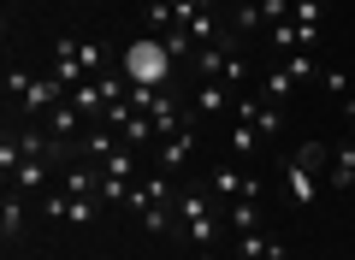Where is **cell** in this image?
<instances>
[{
  "label": "cell",
  "instance_id": "obj_1",
  "mask_svg": "<svg viewBox=\"0 0 355 260\" xmlns=\"http://www.w3.org/2000/svg\"><path fill=\"white\" fill-rule=\"evenodd\" d=\"M107 71V48L101 42H89V36H60L53 42V77H60L65 89L89 83V77H101Z\"/></svg>",
  "mask_w": 355,
  "mask_h": 260
},
{
  "label": "cell",
  "instance_id": "obj_2",
  "mask_svg": "<svg viewBox=\"0 0 355 260\" xmlns=\"http://www.w3.org/2000/svg\"><path fill=\"white\" fill-rule=\"evenodd\" d=\"M172 48H166L160 36H137L125 53H119V71L130 77V83H148V89H160V83H172Z\"/></svg>",
  "mask_w": 355,
  "mask_h": 260
},
{
  "label": "cell",
  "instance_id": "obj_3",
  "mask_svg": "<svg viewBox=\"0 0 355 260\" xmlns=\"http://www.w3.org/2000/svg\"><path fill=\"white\" fill-rule=\"evenodd\" d=\"M65 95H71V89H65V83H60L53 71H48V77H30V71H6V101H18V112H24L30 124H36V119H48V112L60 107Z\"/></svg>",
  "mask_w": 355,
  "mask_h": 260
},
{
  "label": "cell",
  "instance_id": "obj_4",
  "mask_svg": "<svg viewBox=\"0 0 355 260\" xmlns=\"http://www.w3.org/2000/svg\"><path fill=\"white\" fill-rule=\"evenodd\" d=\"M172 213H178V231L190 236L196 248H214V236H219V201L207 196V189H178Z\"/></svg>",
  "mask_w": 355,
  "mask_h": 260
},
{
  "label": "cell",
  "instance_id": "obj_5",
  "mask_svg": "<svg viewBox=\"0 0 355 260\" xmlns=\"http://www.w3.org/2000/svg\"><path fill=\"white\" fill-rule=\"evenodd\" d=\"M207 196H214L219 207H231V201H243V196L261 201V177H249L237 160H219L214 172H207Z\"/></svg>",
  "mask_w": 355,
  "mask_h": 260
},
{
  "label": "cell",
  "instance_id": "obj_6",
  "mask_svg": "<svg viewBox=\"0 0 355 260\" xmlns=\"http://www.w3.org/2000/svg\"><path fill=\"white\" fill-rule=\"evenodd\" d=\"M101 207H107L101 196H65V189L42 196V213H48V219H60V225H89V219H95Z\"/></svg>",
  "mask_w": 355,
  "mask_h": 260
},
{
  "label": "cell",
  "instance_id": "obj_7",
  "mask_svg": "<svg viewBox=\"0 0 355 260\" xmlns=\"http://www.w3.org/2000/svg\"><path fill=\"white\" fill-rule=\"evenodd\" d=\"M237 124L272 137V130H284V107H279V101H266V95H237Z\"/></svg>",
  "mask_w": 355,
  "mask_h": 260
},
{
  "label": "cell",
  "instance_id": "obj_8",
  "mask_svg": "<svg viewBox=\"0 0 355 260\" xmlns=\"http://www.w3.org/2000/svg\"><path fill=\"white\" fill-rule=\"evenodd\" d=\"M320 184H326V177H320V166H308L302 154L284 166V189H291V201H296L302 213H308V207H320Z\"/></svg>",
  "mask_w": 355,
  "mask_h": 260
},
{
  "label": "cell",
  "instance_id": "obj_9",
  "mask_svg": "<svg viewBox=\"0 0 355 260\" xmlns=\"http://www.w3.org/2000/svg\"><path fill=\"white\" fill-rule=\"evenodd\" d=\"M196 137H202L196 124H178L172 137H160V148H154V166H160V172H184V166H190V154H196Z\"/></svg>",
  "mask_w": 355,
  "mask_h": 260
},
{
  "label": "cell",
  "instance_id": "obj_10",
  "mask_svg": "<svg viewBox=\"0 0 355 260\" xmlns=\"http://www.w3.org/2000/svg\"><path fill=\"white\" fill-rule=\"evenodd\" d=\"M237 254L243 260H291V248L272 231H237Z\"/></svg>",
  "mask_w": 355,
  "mask_h": 260
},
{
  "label": "cell",
  "instance_id": "obj_11",
  "mask_svg": "<svg viewBox=\"0 0 355 260\" xmlns=\"http://www.w3.org/2000/svg\"><path fill=\"white\" fill-rule=\"evenodd\" d=\"M101 184H107L101 166H83V160L60 166V189H65V196H101Z\"/></svg>",
  "mask_w": 355,
  "mask_h": 260
},
{
  "label": "cell",
  "instance_id": "obj_12",
  "mask_svg": "<svg viewBox=\"0 0 355 260\" xmlns=\"http://www.w3.org/2000/svg\"><path fill=\"white\" fill-rule=\"evenodd\" d=\"M326 184H331V189H355V142H343V148L331 154V166H326Z\"/></svg>",
  "mask_w": 355,
  "mask_h": 260
},
{
  "label": "cell",
  "instance_id": "obj_13",
  "mask_svg": "<svg viewBox=\"0 0 355 260\" xmlns=\"http://www.w3.org/2000/svg\"><path fill=\"white\" fill-rule=\"evenodd\" d=\"M101 172L119 177V184H137V148H130V142H119V148L101 160Z\"/></svg>",
  "mask_w": 355,
  "mask_h": 260
},
{
  "label": "cell",
  "instance_id": "obj_14",
  "mask_svg": "<svg viewBox=\"0 0 355 260\" xmlns=\"http://www.w3.org/2000/svg\"><path fill=\"white\" fill-rule=\"evenodd\" d=\"M225 112H231V89H225V83H202L196 119H225Z\"/></svg>",
  "mask_w": 355,
  "mask_h": 260
},
{
  "label": "cell",
  "instance_id": "obj_15",
  "mask_svg": "<svg viewBox=\"0 0 355 260\" xmlns=\"http://www.w3.org/2000/svg\"><path fill=\"white\" fill-rule=\"evenodd\" d=\"M48 177H53V160H24L12 172V184L24 189V196H36V189H48Z\"/></svg>",
  "mask_w": 355,
  "mask_h": 260
},
{
  "label": "cell",
  "instance_id": "obj_16",
  "mask_svg": "<svg viewBox=\"0 0 355 260\" xmlns=\"http://www.w3.org/2000/svg\"><path fill=\"white\" fill-rule=\"evenodd\" d=\"M24 219H30V207L6 189V207H0V236H6V243H18V236H24Z\"/></svg>",
  "mask_w": 355,
  "mask_h": 260
},
{
  "label": "cell",
  "instance_id": "obj_17",
  "mask_svg": "<svg viewBox=\"0 0 355 260\" xmlns=\"http://www.w3.org/2000/svg\"><path fill=\"white\" fill-rule=\"evenodd\" d=\"M225 225H237V231H261V201H254V196H243V201H231V207H225Z\"/></svg>",
  "mask_w": 355,
  "mask_h": 260
},
{
  "label": "cell",
  "instance_id": "obj_18",
  "mask_svg": "<svg viewBox=\"0 0 355 260\" xmlns=\"http://www.w3.org/2000/svg\"><path fill=\"white\" fill-rule=\"evenodd\" d=\"M48 130H60V142H71L77 130H83V112H77L71 101H60V107L48 112Z\"/></svg>",
  "mask_w": 355,
  "mask_h": 260
},
{
  "label": "cell",
  "instance_id": "obj_19",
  "mask_svg": "<svg viewBox=\"0 0 355 260\" xmlns=\"http://www.w3.org/2000/svg\"><path fill=\"white\" fill-rule=\"evenodd\" d=\"M291 89H296V77L284 71V65H272V71H266V83H261V95H266V101H279V107H284V101H291Z\"/></svg>",
  "mask_w": 355,
  "mask_h": 260
},
{
  "label": "cell",
  "instance_id": "obj_20",
  "mask_svg": "<svg viewBox=\"0 0 355 260\" xmlns=\"http://www.w3.org/2000/svg\"><path fill=\"white\" fill-rule=\"evenodd\" d=\"M142 231L148 236H178V213L172 207H148L142 213Z\"/></svg>",
  "mask_w": 355,
  "mask_h": 260
},
{
  "label": "cell",
  "instance_id": "obj_21",
  "mask_svg": "<svg viewBox=\"0 0 355 260\" xmlns=\"http://www.w3.org/2000/svg\"><path fill=\"white\" fill-rule=\"evenodd\" d=\"M279 65H284V71L296 77V83H314V77H320V65H314V53H284Z\"/></svg>",
  "mask_w": 355,
  "mask_h": 260
},
{
  "label": "cell",
  "instance_id": "obj_22",
  "mask_svg": "<svg viewBox=\"0 0 355 260\" xmlns=\"http://www.w3.org/2000/svg\"><path fill=\"white\" fill-rule=\"evenodd\" d=\"M291 24H308V30H326V0H296V18Z\"/></svg>",
  "mask_w": 355,
  "mask_h": 260
},
{
  "label": "cell",
  "instance_id": "obj_23",
  "mask_svg": "<svg viewBox=\"0 0 355 260\" xmlns=\"http://www.w3.org/2000/svg\"><path fill=\"white\" fill-rule=\"evenodd\" d=\"M261 130H249V124H237V130H231V160H243V154H254V148H261Z\"/></svg>",
  "mask_w": 355,
  "mask_h": 260
},
{
  "label": "cell",
  "instance_id": "obj_24",
  "mask_svg": "<svg viewBox=\"0 0 355 260\" xmlns=\"http://www.w3.org/2000/svg\"><path fill=\"white\" fill-rule=\"evenodd\" d=\"M320 89H326L331 101H343V95H349V77H343V71H320Z\"/></svg>",
  "mask_w": 355,
  "mask_h": 260
},
{
  "label": "cell",
  "instance_id": "obj_25",
  "mask_svg": "<svg viewBox=\"0 0 355 260\" xmlns=\"http://www.w3.org/2000/svg\"><path fill=\"white\" fill-rule=\"evenodd\" d=\"M343 119H349V142H355V95H343Z\"/></svg>",
  "mask_w": 355,
  "mask_h": 260
},
{
  "label": "cell",
  "instance_id": "obj_26",
  "mask_svg": "<svg viewBox=\"0 0 355 260\" xmlns=\"http://www.w3.org/2000/svg\"><path fill=\"white\" fill-rule=\"evenodd\" d=\"M196 260H219V254H214V248H196Z\"/></svg>",
  "mask_w": 355,
  "mask_h": 260
}]
</instances>
